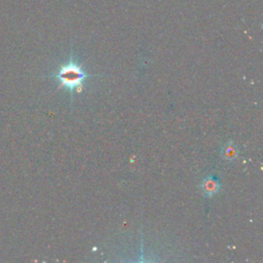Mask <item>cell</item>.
<instances>
[{
    "instance_id": "obj_3",
    "label": "cell",
    "mask_w": 263,
    "mask_h": 263,
    "mask_svg": "<svg viewBox=\"0 0 263 263\" xmlns=\"http://www.w3.org/2000/svg\"><path fill=\"white\" fill-rule=\"evenodd\" d=\"M238 154H239L238 148L232 141H228L223 145L221 150V155L224 159L228 161H232L238 157Z\"/></svg>"
},
{
    "instance_id": "obj_2",
    "label": "cell",
    "mask_w": 263,
    "mask_h": 263,
    "mask_svg": "<svg viewBox=\"0 0 263 263\" xmlns=\"http://www.w3.org/2000/svg\"><path fill=\"white\" fill-rule=\"evenodd\" d=\"M220 182L211 175L205 177L200 185L201 191L205 197H212L213 195H215L220 190Z\"/></svg>"
},
{
    "instance_id": "obj_1",
    "label": "cell",
    "mask_w": 263,
    "mask_h": 263,
    "mask_svg": "<svg viewBox=\"0 0 263 263\" xmlns=\"http://www.w3.org/2000/svg\"><path fill=\"white\" fill-rule=\"evenodd\" d=\"M52 76L60 82L59 88H67L71 98H73L75 91L79 92L83 88V81L92 75L86 73L71 53L69 62L61 65L59 70Z\"/></svg>"
}]
</instances>
